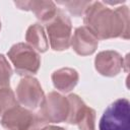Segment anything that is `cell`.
I'll use <instances>...</instances> for the list:
<instances>
[{"instance_id": "30bf717a", "label": "cell", "mask_w": 130, "mask_h": 130, "mask_svg": "<svg viewBox=\"0 0 130 130\" xmlns=\"http://www.w3.org/2000/svg\"><path fill=\"white\" fill-rule=\"evenodd\" d=\"M70 45L74 52L80 56H87L94 53L99 46V40L86 26H79L71 38Z\"/></svg>"}, {"instance_id": "ba28073f", "label": "cell", "mask_w": 130, "mask_h": 130, "mask_svg": "<svg viewBox=\"0 0 130 130\" xmlns=\"http://www.w3.org/2000/svg\"><path fill=\"white\" fill-rule=\"evenodd\" d=\"M67 98L70 109L66 122L77 125L80 130H95V111L86 106L77 94L72 93Z\"/></svg>"}, {"instance_id": "9a60e30c", "label": "cell", "mask_w": 130, "mask_h": 130, "mask_svg": "<svg viewBox=\"0 0 130 130\" xmlns=\"http://www.w3.org/2000/svg\"><path fill=\"white\" fill-rule=\"evenodd\" d=\"M17 104L18 103L16 101L14 92L10 87L0 89V116H2L3 113Z\"/></svg>"}, {"instance_id": "5bb4252c", "label": "cell", "mask_w": 130, "mask_h": 130, "mask_svg": "<svg viewBox=\"0 0 130 130\" xmlns=\"http://www.w3.org/2000/svg\"><path fill=\"white\" fill-rule=\"evenodd\" d=\"M91 1H59L58 4L63 5L73 16H81L90 5Z\"/></svg>"}, {"instance_id": "4fadbf2b", "label": "cell", "mask_w": 130, "mask_h": 130, "mask_svg": "<svg viewBox=\"0 0 130 130\" xmlns=\"http://www.w3.org/2000/svg\"><path fill=\"white\" fill-rule=\"evenodd\" d=\"M25 41L27 42V45L41 53L46 52L49 48L45 29L40 23H35L28 26L25 34Z\"/></svg>"}, {"instance_id": "8fae6325", "label": "cell", "mask_w": 130, "mask_h": 130, "mask_svg": "<svg viewBox=\"0 0 130 130\" xmlns=\"http://www.w3.org/2000/svg\"><path fill=\"white\" fill-rule=\"evenodd\" d=\"M14 4L21 10L32 11L36 17L42 22H48L56 13L57 7L52 1L32 0V1H15Z\"/></svg>"}, {"instance_id": "3957f363", "label": "cell", "mask_w": 130, "mask_h": 130, "mask_svg": "<svg viewBox=\"0 0 130 130\" xmlns=\"http://www.w3.org/2000/svg\"><path fill=\"white\" fill-rule=\"evenodd\" d=\"M45 24L51 48L55 51L68 49L71 42L72 25L66 13L58 8L55 15Z\"/></svg>"}, {"instance_id": "277c9868", "label": "cell", "mask_w": 130, "mask_h": 130, "mask_svg": "<svg viewBox=\"0 0 130 130\" xmlns=\"http://www.w3.org/2000/svg\"><path fill=\"white\" fill-rule=\"evenodd\" d=\"M7 56L13 64L16 73L19 75L29 76L39 71L41 57L35 49L25 43L13 45L9 49Z\"/></svg>"}, {"instance_id": "8992f818", "label": "cell", "mask_w": 130, "mask_h": 130, "mask_svg": "<svg viewBox=\"0 0 130 130\" xmlns=\"http://www.w3.org/2000/svg\"><path fill=\"white\" fill-rule=\"evenodd\" d=\"M69 101L67 96L60 94L57 91L50 92L37 111L40 116L49 123L66 122L69 114Z\"/></svg>"}, {"instance_id": "e0dca14e", "label": "cell", "mask_w": 130, "mask_h": 130, "mask_svg": "<svg viewBox=\"0 0 130 130\" xmlns=\"http://www.w3.org/2000/svg\"><path fill=\"white\" fill-rule=\"evenodd\" d=\"M43 130H65L64 128H62V127H58V126H47L45 129H43Z\"/></svg>"}, {"instance_id": "2e32d148", "label": "cell", "mask_w": 130, "mask_h": 130, "mask_svg": "<svg viewBox=\"0 0 130 130\" xmlns=\"http://www.w3.org/2000/svg\"><path fill=\"white\" fill-rule=\"evenodd\" d=\"M12 69L4 55L0 54V89L8 88Z\"/></svg>"}, {"instance_id": "7a4b0ae2", "label": "cell", "mask_w": 130, "mask_h": 130, "mask_svg": "<svg viewBox=\"0 0 130 130\" xmlns=\"http://www.w3.org/2000/svg\"><path fill=\"white\" fill-rule=\"evenodd\" d=\"M0 123L6 130H43L49 125L38 112L18 104L3 113Z\"/></svg>"}, {"instance_id": "52a82bcc", "label": "cell", "mask_w": 130, "mask_h": 130, "mask_svg": "<svg viewBox=\"0 0 130 130\" xmlns=\"http://www.w3.org/2000/svg\"><path fill=\"white\" fill-rule=\"evenodd\" d=\"M45 100V93L39 80L32 76H24L16 87V101L22 107L35 111L39 110Z\"/></svg>"}, {"instance_id": "9c48e42d", "label": "cell", "mask_w": 130, "mask_h": 130, "mask_svg": "<svg viewBox=\"0 0 130 130\" xmlns=\"http://www.w3.org/2000/svg\"><path fill=\"white\" fill-rule=\"evenodd\" d=\"M128 66V55L124 59L118 52L113 50H107L100 52L94 59V67L96 71L104 76L113 77L120 71Z\"/></svg>"}, {"instance_id": "6da1fadb", "label": "cell", "mask_w": 130, "mask_h": 130, "mask_svg": "<svg viewBox=\"0 0 130 130\" xmlns=\"http://www.w3.org/2000/svg\"><path fill=\"white\" fill-rule=\"evenodd\" d=\"M83 22L98 40L129 39V9L127 6L112 9L101 1L91 2L84 12Z\"/></svg>"}, {"instance_id": "ac0fdd59", "label": "cell", "mask_w": 130, "mask_h": 130, "mask_svg": "<svg viewBox=\"0 0 130 130\" xmlns=\"http://www.w3.org/2000/svg\"><path fill=\"white\" fill-rule=\"evenodd\" d=\"M0 29H1V21H0Z\"/></svg>"}, {"instance_id": "7c38bea8", "label": "cell", "mask_w": 130, "mask_h": 130, "mask_svg": "<svg viewBox=\"0 0 130 130\" xmlns=\"http://www.w3.org/2000/svg\"><path fill=\"white\" fill-rule=\"evenodd\" d=\"M79 79L78 72L73 68H60L53 72L52 81L54 86L62 92H69L72 90Z\"/></svg>"}, {"instance_id": "5b68a950", "label": "cell", "mask_w": 130, "mask_h": 130, "mask_svg": "<svg viewBox=\"0 0 130 130\" xmlns=\"http://www.w3.org/2000/svg\"><path fill=\"white\" fill-rule=\"evenodd\" d=\"M129 101L118 99L112 103L100 119L99 130H129Z\"/></svg>"}]
</instances>
